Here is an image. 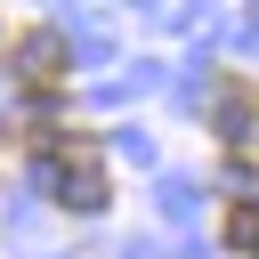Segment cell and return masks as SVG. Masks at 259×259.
<instances>
[{"mask_svg": "<svg viewBox=\"0 0 259 259\" xmlns=\"http://www.w3.org/2000/svg\"><path fill=\"white\" fill-rule=\"evenodd\" d=\"M227 154H235V162H243V170H259V130H243V138H235V146H227Z\"/></svg>", "mask_w": 259, "mask_h": 259, "instance_id": "277c9868", "label": "cell"}, {"mask_svg": "<svg viewBox=\"0 0 259 259\" xmlns=\"http://www.w3.org/2000/svg\"><path fill=\"white\" fill-rule=\"evenodd\" d=\"M57 202H73V210H97L105 202V178H97V162H57Z\"/></svg>", "mask_w": 259, "mask_h": 259, "instance_id": "7a4b0ae2", "label": "cell"}, {"mask_svg": "<svg viewBox=\"0 0 259 259\" xmlns=\"http://www.w3.org/2000/svg\"><path fill=\"white\" fill-rule=\"evenodd\" d=\"M16 73H24V81H57V73H65V40H57V32H24V40H16Z\"/></svg>", "mask_w": 259, "mask_h": 259, "instance_id": "6da1fadb", "label": "cell"}, {"mask_svg": "<svg viewBox=\"0 0 259 259\" xmlns=\"http://www.w3.org/2000/svg\"><path fill=\"white\" fill-rule=\"evenodd\" d=\"M219 235L235 243V251H259V202L243 194V202H227V219H219Z\"/></svg>", "mask_w": 259, "mask_h": 259, "instance_id": "3957f363", "label": "cell"}]
</instances>
